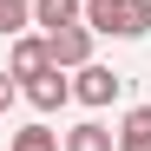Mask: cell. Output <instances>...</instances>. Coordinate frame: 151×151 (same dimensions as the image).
I'll return each instance as SVG.
<instances>
[{"label":"cell","instance_id":"obj_1","mask_svg":"<svg viewBox=\"0 0 151 151\" xmlns=\"http://www.w3.org/2000/svg\"><path fill=\"white\" fill-rule=\"evenodd\" d=\"M72 99H79V105L86 112H105V105H118V99H125V72H112V66H79V72H72Z\"/></svg>","mask_w":151,"mask_h":151},{"label":"cell","instance_id":"obj_2","mask_svg":"<svg viewBox=\"0 0 151 151\" xmlns=\"http://www.w3.org/2000/svg\"><path fill=\"white\" fill-rule=\"evenodd\" d=\"M7 72H13L20 86L40 79V72H53V40H46V33H20L13 53H7Z\"/></svg>","mask_w":151,"mask_h":151},{"label":"cell","instance_id":"obj_3","mask_svg":"<svg viewBox=\"0 0 151 151\" xmlns=\"http://www.w3.org/2000/svg\"><path fill=\"white\" fill-rule=\"evenodd\" d=\"M46 40H53V66L59 72H79V66H92V27H86V20H79V27H59V33H46Z\"/></svg>","mask_w":151,"mask_h":151},{"label":"cell","instance_id":"obj_4","mask_svg":"<svg viewBox=\"0 0 151 151\" xmlns=\"http://www.w3.org/2000/svg\"><path fill=\"white\" fill-rule=\"evenodd\" d=\"M20 99H27L33 112H59V105H72V79L53 66V72H40V79H27V86H20Z\"/></svg>","mask_w":151,"mask_h":151},{"label":"cell","instance_id":"obj_5","mask_svg":"<svg viewBox=\"0 0 151 151\" xmlns=\"http://www.w3.org/2000/svg\"><path fill=\"white\" fill-rule=\"evenodd\" d=\"M79 20H86V0H33V27H40V33L79 27Z\"/></svg>","mask_w":151,"mask_h":151},{"label":"cell","instance_id":"obj_6","mask_svg":"<svg viewBox=\"0 0 151 151\" xmlns=\"http://www.w3.org/2000/svg\"><path fill=\"white\" fill-rule=\"evenodd\" d=\"M66 151H118V132H112V125H99V118H86V125H72V132H66Z\"/></svg>","mask_w":151,"mask_h":151},{"label":"cell","instance_id":"obj_7","mask_svg":"<svg viewBox=\"0 0 151 151\" xmlns=\"http://www.w3.org/2000/svg\"><path fill=\"white\" fill-rule=\"evenodd\" d=\"M118 151H151V105H132L118 118Z\"/></svg>","mask_w":151,"mask_h":151},{"label":"cell","instance_id":"obj_8","mask_svg":"<svg viewBox=\"0 0 151 151\" xmlns=\"http://www.w3.org/2000/svg\"><path fill=\"white\" fill-rule=\"evenodd\" d=\"M151 33V0H125V13L112 20V40H145Z\"/></svg>","mask_w":151,"mask_h":151},{"label":"cell","instance_id":"obj_9","mask_svg":"<svg viewBox=\"0 0 151 151\" xmlns=\"http://www.w3.org/2000/svg\"><path fill=\"white\" fill-rule=\"evenodd\" d=\"M7 151H66V138L46 132V125H20V132L7 138Z\"/></svg>","mask_w":151,"mask_h":151},{"label":"cell","instance_id":"obj_10","mask_svg":"<svg viewBox=\"0 0 151 151\" xmlns=\"http://www.w3.org/2000/svg\"><path fill=\"white\" fill-rule=\"evenodd\" d=\"M33 27V0H0V40H20Z\"/></svg>","mask_w":151,"mask_h":151},{"label":"cell","instance_id":"obj_11","mask_svg":"<svg viewBox=\"0 0 151 151\" xmlns=\"http://www.w3.org/2000/svg\"><path fill=\"white\" fill-rule=\"evenodd\" d=\"M118 13H125V0H86V27H92V33H112Z\"/></svg>","mask_w":151,"mask_h":151},{"label":"cell","instance_id":"obj_12","mask_svg":"<svg viewBox=\"0 0 151 151\" xmlns=\"http://www.w3.org/2000/svg\"><path fill=\"white\" fill-rule=\"evenodd\" d=\"M13 99H20V79H13V72H0V112H7Z\"/></svg>","mask_w":151,"mask_h":151}]
</instances>
